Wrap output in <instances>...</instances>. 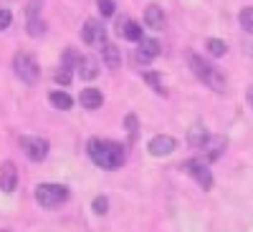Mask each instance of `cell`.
<instances>
[{"label":"cell","instance_id":"cell-19","mask_svg":"<svg viewBox=\"0 0 253 232\" xmlns=\"http://www.w3.org/2000/svg\"><path fill=\"white\" fill-rule=\"evenodd\" d=\"M26 31H28L31 38H41V35L46 33V23L41 18H28V28Z\"/></svg>","mask_w":253,"mask_h":232},{"label":"cell","instance_id":"cell-5","mask_svg":"<svg viewBox=\"0 0 253 232\" xmlns=\"http://www.w3.org/2000/svg\"><path fill=\"white\" fill-rule=\"evenodd\" d=\"M180 169H182L185 174L193 177L203 189H210V187H213V174H210V169H208L205 162H200V159H187V162L180 164Z\"/></svg>","mask_w":253,"mask_h":232},{"label":"cell","instance_id":"cell-9","mask_svg":"<svg viewBox=\"0 0 253 232\" xmlns=\"http://www.w3.org/2000/svg\"><path fill=\"white\" fill-rule=\"evenodd\" d=\"M104 26L99 23V20H86V23H84V28H81V40L86 46H96V43H107V40H104Z\"/></svg>","mask_w":253,"mask_h":232},{"label":"cell","instance_id":"cell-22","mask_svg":"<svg viewBox=\"0 0 253 232\" xmlns=\"http://www.w3.org/2000/svg\"><path fill=\"white\" fill-rule=\"evenodd\" d=\"M94 212H96V215H107V212H109V199L104 197V195H99V197L94 199Z\"/></svg>","mask_w":253,"mask_h":232},{"label":"cell","instance_id":"cell-20","mask_svg":"<svg viewBox=\"0 0 253 232\" xmlns=\"http://www.w3.org/2000/svg\"><path fill=\"white\" fill-rule=\"evenodd\" d=\"M205 46H208V53H210V56H215V58L225 56V51H228V46L223 43V40H218V38H210Z\"/></svg>","mask_w":253,"mask_h":232},{"label":"cell","instance_id":"cell-21","mask_svg":"<svg viewBox=\"0 0 253 232\" xmlns=\"http://www.w3.org/2000/svg\"><path fill=\"white\" fill-rule=\"evenodd\" d=\"M238 20H241V28L253 35V8H243L241 15H238Z\"/></svg>","mask_w":253,"mask_h":232},{"label":"cell","instance_id":"cell-26","mask_svg":"<svg viewBox=\"0 0 253 232\" xmlns=\"http://www.w3.org/2000/svg\"><path fill=\"white\" fill-rule=\"evenodd\" d=\"M124 124H126V132H129V136L134 139V134H137V116H134V114H129Z\"/></svg>","mask_w":253,"mask_h":232},{"label":"cell","instance_id":"cell-14","mask_svg":"<svg viewBox=\"0 0 253 232\" xmlns=\"http://www.w3.org/2000/svg\"><path fill=\"white\" fill-rule=\"evenodd\" d=\"M79 101H81V106H84V109L96 111V109H101L104 96H101V91H99V89H84V91H81V96H79Z\"/></svg>","mask_w":253,"mask_h":232},{"label":"cell","instance_id":"cell-15","mask_svg":"<svg viewBox=\"0 0 253 232\" xmlns=\"http://www.w3.org/2000/svg\"><path fill=\"white\" fill-rule=\"evenodd\" d=\"M144 23H147V28H152V31H162L165 28V13H162V8H157V5H150L144 10Z\"/></svg>","mask_w":253,"mask_h":232},{"label":"cell","instance_id":"cell-7","mask_svg":"<svg viewBox=\"0 0 253 232\" xmlns=\"http://www.w3.org/2000/svg\"><path fill=\"white\" fill-rule=\"evenodd\" d=\"M114 31H117V35H122L124 40H134V43H139V40L144 38L142 35V26L139 23H134L132 18H117V26H114Z\"/></svg>","mask_w":253,"mask_h":232},{"label":"cell","instance_id":"cell-23","mask_svg":"<svg viewBox=\"0 0 253 232\" xmlns=\"http://www.w3.org/2000/svg\"><path fill=\"white\" fill-rule=\"evenodd\" d=\"M56 83H61V86H69V83H71V68L61 66V68L56 71Z\"/></svg>","mask_w":253,"mask_h":232},{"label":"cell","instance_id":"cell-1","mask_svg":"<svg viewBox=\"0 0 253 232\" xmlns=\"http://www.w3.org/2000/svg\"><path fill=\"white\" fill-rule=\"evenodd\" d=\"M89 157L101 169H117L124 162V146L109 139H91L89 141Z\"/></svg>","mask_w":253,"mask_h":232},{"label":"cell","instance_id":"cell-27","mask_svg":"<svg viewBox=\"0 0 253 232\" xmlns=\"http://www.w3.org/2000/svg\"><path fill=\"white\" fill-rule=\"evenodd\" d=\"M144 81L150 83L155 91H162V86H160V76H157V73H144Z\"/></svg>","mask_w":253,"mask_h":232},{"label":"cell","instance_id":"cell-28","mask_svg":"<svg viewBox=\"0 0 253 232\" xmlns=\"http://www.w3.org/2000/svg\"><path fill=\"white\" fill-rule=\"evenodd\" d=\"M10 20H13V15H10V10H0V31H5L8 26H10Z\"/></svg>","mask_w":253,"mask_h":232},{"label":"cell","instance_id":"cell-18","mask_svg":"<svg viewBox=\"0 0 253 232\" xmlns=\"http://www.w3.org/2000/svg\"><path fill=\"white\" fill-rule=\"evenodd\" d=\"M205 149H208L205 152V162H215L223 154V149H225V139H210Z\"/></svg>","mask_w":253,"mask_h":232},{"label":"cell","instance_id":"cell-8","mask_svg":"<svg viewBox=\"0 0 253 232\" xmlns=\"http://www.w3.org/2000/svg\"><path fill=\"white\" fill-rule=\"evenodd\" d=\"M147 149H150L152 157H167L177 149V141L170 136V134H160V136H152L150 144H147Z\"/></svg>","mask_w":253,"mask_h":232},{"label":"cell","instance_id":"cell-11","mask_svg":"<svg viewBox=\"0 0 253 232\" xmlns=\"http://www.w3.org/2000/svg\"><path fill=\"white\" fill-rule=\"evenodd\" d=\"M208 141H210V134L203 124H193L187 129V144L193 146V149H205Z\"/></svg>","mask_w":253,"mask_h":232},{"label":"cell","instance_id":"cell-25","mask_svg":"<svg viewBox=\"0 0 253 232\" xmlns=\"http://www.w3.org/2000/svg\"><path fill=\"white\" fill-rule=\"evenodd\" d=\"M101 15H114V0H96Z\"/></svg>","mask_w":253,"mask_h":232},{"label":"cell","instance_id":"cell-13","mask_svg":"<svg viewBox=\"0 0 253 232\" xmlns=\"http://www.w3.org/2000/svg\"><path fill=\"white\" fill-rule=\"evenodd\" d=\"M76 71H79V76H81L84 81H94V78L99 76V63H96V58H91V56H81L79 63H76Z\"/></svg>","mask_w":253,"mask_h":232},{"label":"cell","instance_id":"cell-12","mask_svg":"<svg viewBox=\"0 0 253 232\" xmlns=\"http://www.w3.org/2000/svg\"><path fill=\"white\" fill-rule=\"evenodd\" d=\"M160 56V43L155 38H142L139 40V51H137V61L139 63H150L152 58Z\"/></svg>","mask_w":253,"mask_h":232},{"label":"cell","instance_id":"cell-4","mask_svg":"<svg viewBox=\"0 0 253 232\" xmlns=\"http://www.w3.org/2000/svg\"><path fill=\"white\" fill-rule=\"evenodd\" d=\"M13 68H15V76L26 83V86H33V83L38 81V73H41V68H38V63L33 61V56L31 53H15V58H13Z\"/></svg>","mask_w":253,"mask_h":232},{"label":"cell","instance_id":"cell-2","mask_svg":"<svg viewBox=\"0 0 253 232\" xmlns=\"http://www.w3.org/2000/svg\"><path fill=\"white\" fill-rule=\"evenodd\" d=\"M187 61H190V68H193V73L205 83L208 89H213V91H225V76L215 68V66H210L208 61H203L200 56H195V53H190L187 56Z\"/></svg>","mask_w":253,"mask_h":232},{"label":"cell","instance_id":"cell-16","mask_svg":"<svg viewBox=\"0 0 253 232\" xmlns=\"http://www.w3.org/2000/svg\"><path fill=\"white\" fill-rule=\"evenodd\" d=\"M101 56H104V63L107 68H119V48L112 46V43H101Z\"/></svg>","mask_w":253,"mask_h":232},{"label":"cell","instance_id":"cell-24","mask_svg":"<svg viewBox=\"0 0 253 232\" xmlns=\"http://www.w3.org/2000/svg\"><path fill=\"white\" fill-rule=\"evenodd\" d=\"M41 8H43V0H31V3L26 5V15L28 18H38Z\"/></svg>","mask_w":253,"mask_h":232},{"label":"cell","instance_id":"cell-3","mask_svg":"<svg viewBox=\"0 0 253 232\" xmlns=\"http://www.w3.org/2000/svg\"><path fill=\"white\" fill-rule=\"evenodd\" d=\"M69 199V187H63V184H38L36 187V202L41 207H46V209H56L58 204H63Z\"/></svg>","mask_w":253,"mask_h":232},{"label":"cell","instance_id":"cell-6","mask_svg":"<svg viewBox=\"0 0 253 232\" xmlns=\"http://www.w3.org/2000/svg\"><path fill=\"white\" fill-rule=\"evenodd\" d=\"M20 149L26 152L28 159L33 162H43L48 157V149H51V144L46 139H41V136H20Z\"/></svg>","mask_w":253,"mask_h":232},{"label":"cell","instance_id":"cell-29","mask_svg":"<svg viewBox=\"0 0 253 232\" xmlns=\"http://www.w3.org/2000/svg\"><path fill=\"white\" fill-rule=\"evenodd\" d=\"M251 103H253V89H251Z\"/></svg>","mask_w":253,"mask_h":232},{"label":"cell","instance_id":"cell-17","mask_svg":"<svg viewBox=\"0 0 253 232\" xmlns=\"http://www.w3.org/2000/svg\"><path fill=\"white\" fill-rule=\"evenodd\" d=\"M48 101L53 103L56 109H61V111H69V109L74 106V99H71V96H69L66 91H51Z\"/></svg>","mask_w":253,"mask_h":232},{"label":"cell","instance_id":"cell-10","mask_svg":"<svg viewBox=\"0 0 253 232\" xmlns=\"http://www.w3.org/2000/svg\"><path fill=\"white\" fill-rule=\"evenodd\" d=\"M15 184H18V169L13 162H3L0 164V189L3 192H15Z\"/></svg>","mask_w":253,"mask_h":232}]
</instances>
